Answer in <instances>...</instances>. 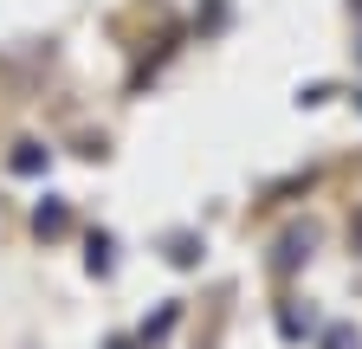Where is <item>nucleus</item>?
Here are the masks:
<instances>
[{
    "instance_id": "1a4fd4ad",
    "label": "nucleus",
    "mask_w": 362,
    "mask_h": 349,
    "mask_svg": "<svg viewBox=\"0 0 362 349\" xmlns=\"http://www.w3.org/2000/svg\"><path fill=\"white\" fill-rule=\"evenodd\" d=\"M110 349H129V343H110Z\"/></svg>"
},
{
    "instance_id": "f03ea898",
    "label": "nucleus",
    "mask_w": 362,
    "mask_h": 349,
    "mask_svg": "<svg viewBox=\"0 0 362 349\" xmlns=\"http://www.w3.org/2000/svg\"><path fill=\"white\" fill-rule=\"evenodd\" d=\"M33 227H39V233H45V239H59V233H65V227H71V213H65V201H45V207H39V213H33Z\"/></svg>"
},
{
    "instance_id": "7ed1b4c3",
    "label": "nucleus",
    "mask_w": 362,
    "mask_h": 349,
    "mask_svg": "<svg viewBox=\"0 0 362 349\" xmlns=\"http://www.w3.org/2000/svg\"><path fill=\"white\" fill-rule=\"evenodd\" d=\"M279 330H285V336H304V330H317V317L298 311V304H285V311H279Z\"/></svg>"
},
{
    "instance_id": "20e7f679",
    "label": "nucleus",
    "mask_w": 362,
    "mask_h": 349,
    "mask_svg": "<svg viewBox=\"0 0 362 349\" xmlns=\"http://www.w3.org/2000/svg\"><path fill=\"white\" fill-rule=\"evenodd\" d=\"M168 259H175V266H194V259H201V239L194 233H175L168 239Z\"/></svg>"
},
{
    "instance_id": "9d476101",
    "label": "nucleus",
    "mask_w": 362,
    "mask_h": 349,
    "mask_svg": "<svg viewBox=\"0 0 362 349\" xmlns=\"http://www.w3.org/2000/svg\"><path fill=\"white\" fill-rule=\"evenodd\" d=\"M356 104H362V91H356Z\"/></svg>"
},
{
    "instance_id": "0eeeda50",
    "label": "nucleus",
    "mask_w": 362,
    "mask_h": 349,
    "mask_svg": "<svg viewBox=\"0 0 362 349\" xmlns=\"http://www.w3.org/2000/svg\"><path fill=\"white\" fill-rule=\"evenodd\" d=\"M90 272H98V278L110 272V239H104V233H98V239H90Z\"/></svg>"
},
{
    "instance_id": "f257e3e1",
    "label": "nucleus",
    "mask_w": 362,
    "mask_h": 349,
    "mask_svg": "<svg viewBox=\"0 0 362 349\" xmlns=\"http://www.w3.org/2000/svg\"><path fill=\"white\" fill-rule=\"evenodd\" d=\"M310 239H317L310 227H291V233L279 239V272H291V266H298V259H310Z\"/></svg>"
},
{
    "instance_id": "423d86ee",
    "label": "nucleus",
    "mask_w": 362,
    "mask_h": 349,
    "mask_svg": "<svg viewBox=\"0 0 362 349\" xmlns=\"http://www.w3.org/2000/svg\"><path fill=\"white\" fill-rule=\"evenodd\" d=\"M13 168H20V174H39V168H45V149H39V143H20Z\"/></svg>"
},
{
    "instance_id": "39448f33",
    "label": "nucleus",
    "mask_w": 362,
    "mask_h": 349,
    "mask_svg": "<svg viewBox=\"0 0 362 349\" xmlns=\"http://www.w3.org/2000/svg\"><path fill=\"white\" fill-rule=\"evenodd\" d=\"M324 349H362L356 324H330V330H324Z\"/></svg>"
},
{
    "instance_id": "9b49d317",
    "label": "nucleus",
    "mask_w": 362,
    "mask_h": 349,
    "mask_svg": "<svg viewBox=\"0 0 362 349\" xmlns=\"http://www.w3.org/2000/svg\"><path fill=\"white\" fill-rule=\"evenodd\" d=\"M356 52H362V46H356Z\"/></svg>"
},
{
    "instance_id": "6e6552de",
    "label": "nucleus",
    "mask_w": 362,
    "mask_h": 349,
    "mask_svg": "<svg viewBox=\"0 0 362 349\" xmlns=\"http://www.w3.org/2000/svg\"><path fill=\"white\" fill-rule=\"evenodd\" d=\"M356 252H362V213H356Z\"/></svg>"
}]
</instances>
